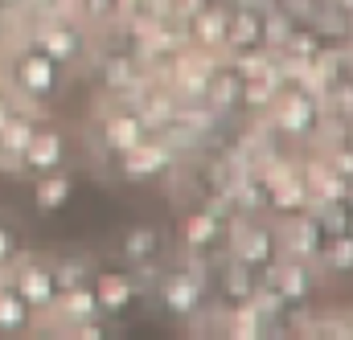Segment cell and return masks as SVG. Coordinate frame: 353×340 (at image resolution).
Masks as SVG:
<instances>
[{
	"instance_id": "5b68a950",
	"label": "cell",
	"mask_w": 353,
	"mask_h": 340,
	"mask_svg": "<svg viewBox=\"0 0 353 340\" xmlns=\"http://www.w3.org/2000/svg\"><path fill=\"white\" fill-rule=\"evenodd\" d=\"M103 299L119 304V299H123V287H119V283H107V287H103Z\"/></svg>"
},
{
	"instance_id": "3957f363",
	"label": "cell",
	"mask_w": 353,
	"mask_h": 340,
	"mask_svg": "<svg viewBox=\"0 0 353 340\" xmlns=\"http://www.w3.org/2000/svg\"><path fill=\"white\" fill-rule=\"evenodd\" d=\"M0 320H4V324H8V320L17 324V320H21V304H8V299H4V304H0Z\"/></svg>"
},
{
	"instance_id": "6da1fadb",
	"label": "cell",
	"mask_w": 353,
	"mask_h": 340,
	"mask_svg": "<svg viewBox=\"0 0 353 340\" xmlns=\"http://www.w3.org/2000/svg\"><path fill=\"white\" fill-rule=\"evenodd\" d=\"M58 156V140H37L33 144V164H50Z\"/></svg>"
},
{
	"instance_id": "277c9868",
	"label": "cell",
	"mask_w": 353,
	"mask_h": 340,
	"mask_svg": "<svg viewBox=\"0 0 353 340\" xmlns=\"http://www.w3.org/2000/svg\"><path fill=\"white\" fill-rule=\"evenodd\" d=\"M50 283H41V275H29V295H46Z\"/></svg>"
},
{
	"instance_id": "7a4b0ae2",
	"label": "cell",
	"mask_w": 353,
	"mask_h": 340,
	"mask_svg": "<svg viewBox=\"0 0 353 340\" xmlns=\"http://www.w3.org/2000/svg\"><path fill=\"white\" fill-rule=\"evenodd\" d=\"M132 255H148L152 251V234H132V246H128Z\"/></svg>"
},
{
	"instance_id": "8992f818",
	"label": "cell",
	"mask_w": 353,
	"mask_h": 340,
	"mask_svg": "<svg viewBox=\"0 0 353 340\" xmlns=\"http://www.w3.org/2000/svg\"><path fill=\"white\" fill-rule=\"evenodd\" d=\"M0 255H4V238H0Z\"/></svg>"
}]
</instances>
